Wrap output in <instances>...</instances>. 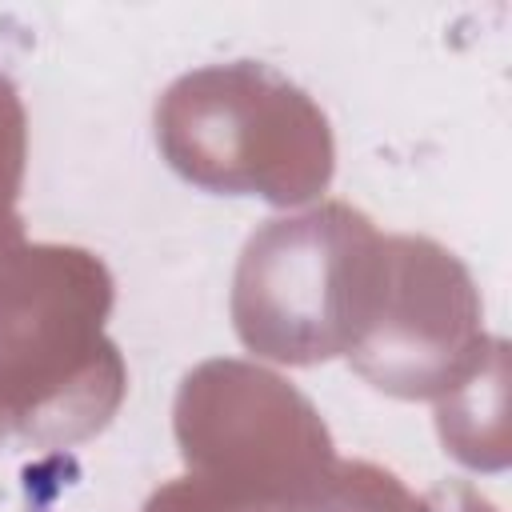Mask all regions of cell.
I'll list each match as a JSON object with an SVG mask.
<instances>
[]
</instances>
